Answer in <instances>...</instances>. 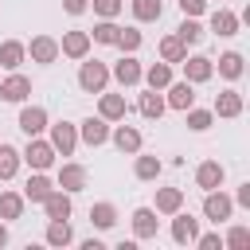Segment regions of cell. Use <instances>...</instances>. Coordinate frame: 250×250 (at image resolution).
Wrapping results in <instances>:
<instances>
[{
  "label": "cell",
  "mask_w": 250,
  "mask_h": 250,
  "mask_svg": "<svg viewBox=\"0 0 250 250\" xmlns=\"http://www.w3.org/2000/svg\"><path fill=\"white\" fill-rule=\"evenodd\" d=\"M109 86V66L102 62V59H82V66H78V90L82 94H102Z\"/></svg>",
  "instance_id": "6da1fadb"
},
{
  "label": "cell",
  "mask_w": 250,
  "mask_h": 250,
  "mask_svg": "<svg viewBox=\"0 0 250 250\" xmlns=\"http://www.w3.org/2000/svg\"><path fill=\"white\" fill-rule=\"evenodd\" d=\"M55 148H51V141H43V137H27V145H23V152H20V160L31 168V172H47L51 164H55Z\"/></svg>",
  "instance_id": "7a4b0ae2"
},
{
  "label": "cell",
  "mask_w": 250,
  "mask_h": 250,
  "mask_svg": "<svg viewBox=\"0 0 250 250\" xmlns=\"http://www.w3.org/2000/svg\"><path fill=\"white\" fill-rule=\"evenodd\" d=\"M230 215H234V199H230L223 188L203 191V219H207V223H215V227H219V223H227Z\"/></svg>",
  "instance_id": "3957f363"
},
{
  "label": "cell",
  "mask_w": 250,
  "mask_h": 250,
  "mask_svg": "<svg viewBox=\"0 0 250 250\" xmlns=\"http://www.w3.org/2000/svg\"><path fill=\"white\" fill-rule=\"evenodd\" d=\"M47 133H51L47 141H51V148L59 156H74V148H78V125L74 121H51Z\"/></svg>",
  "instance_id": "277c9868"
},
{
  "label": "cell",
  "mask_w": 250,
  "mask_h": 250,
  "mask_svg": "<svg viewBox=\"0 0 250 250\" xmlns=\"http://www.w3.org/2000/svg\"><path fill=\"white\" fill-rule=\"evenodd\" d=\"M86 184H90V172H86V164H78V160H62V164H59L55 188H62V191L78 195V191H82Z\"/></svg>",
  "instance_id": "5b68a950"
},
{
  "label": "cell",
  "mask_w": 250,
  "mask_h": 250,
  "mask_svg": "<svg viewBox=\"0 0 250 250\" xmlns=\"http://www.w3.org/2000/svg\"><path fill=\"white\" fill-rule=\"evenodd\" d=\"M23 47H27V59L39 62V66L59 62V39L55 35H31V43H23Z\"/></svg>",
  "instance_id": "8992f818"
},
{
  "label": "cell",
  "mask_w": 250,
  "mask_h": 250,
  "mask_svg": "<svg viewBox=\"0 0 250 250\" xmlns=\"http://www.w3.org/2000/svg\"><path fill=\"white\" fill-rule=\"evenodd\" d=\"M27 98H31V78L20 74V70H8V78L0 82V102L20 105V102H27Z\"/></svg>",
  "instance_id": "52a82bcc"
},
{
  "label": "cell",
  "mask_w": 250,
  "mask_h": 250,
  "mask_svg": "<svg viewBox=\"0 0 250 250\" xmlns=\"http://www.w3.org/2000/svg\"><path fill=\"white\" fill-rule=\"evenodd\" d=\"M27 137H43L47 133V125H51V113L43 109V105H23L20 102V121H16Z\"/></svg>",
  "instance_id": "ba28073f"
},
{
  "label": "cell",
  "mask_w": 250,
  "mask_h": 250,
  "mask_svg": "<svg viewBox=\"0 0 250 250\" xmlns=\"http://www.w3.org/2000/svg\"><path fill=\"white\" fill-rule=\"evenodd\" d=\"M109 141H113V148H117V152H125V156L141 152V145H145L141 129H137V125H125V121H117V125L109 129Z\"/></svg>",
  "instance_id": "9c48e42d"
},
{
  "label": "cell",
  "mask_w": 250,
  "mask_h": 250,
  "mask_svg": "<svg viewBox=\"0 0 250 250\" xmlns=\"http://www.w3.org/2000/svg\"><path fill=\"white\" fill-rule=\"evenodd\" d=\"M90 47H94L90 31H62V39H59V55H66V59H74V62H82V59L90 55Z\"/></svg>",
  "instance_id": "30bf717a"
},
{
  "label": "cell",
  "mask_w": 250,
  "mask_h": 250,
  "mask_svg": "<svg viewBox=\"0 0 250 250\" xmlns=\"http://www.w3.org/2000/svg\"><path fill=\"white\" fill-rule=\"evenodd\" d=\"M184 78L191 82V86H199V82H211L215 78V59H207V55H184Z\"/></svg>",
  "instance_id": "8fae6325"
},
{
  "label": "cell",
  "mask_w": 250,
  "mask_h": 250,
  "mask_svg": "<svg viewBox=\"0 0 250 250\" xmlns=\"http://www.w3.org/2000/svg\"><path fill=\"white\" fill-rule=\"evenodd\" d=\"M78 141L82 145H90V148H102L105 141H109V121L98 113V117H86V121H78Z\"/></svg>",
  "instance_id": "7c38bea8"
},
{
  "label": "cell",
  "mask_w": 250,
  "mask_h": 250,
  "mask_svg": "<svg viewBox=\"0 0 250 250\" xmlns=\"http://www.w3.org/2000/svg\"><path fill=\"white\" fill-rule=\"evenodd\" d=\"M168 219H172V242H176V246H191L195 234H199V219L188 215L184 207H180L176 215H168Z\"/></svg>",
  "instance_id": "4fadbf2b"
},
{
  "label": "cell",
  "mask_w": 250,
  "mask_h": 250,
  "mask_svg": "<svg viewBox=\"0 0 250 250\" xmlns=\"http://www.w3.org/2000/svg\"><path fill=\"white\" fill-rule=\"evenodd\" d=\"M129 223H133V238H137V242H148V238H156V230H160V215H156L152 207H137Z\"/></svg>",
  "instance_id": "5bb4252c"
},
{
  "label": "cell",
  "mask_w": 250,
  "mask_h": 250,
  "mask_svg": "<svg viewBox=\"0 0 250 250\" xmlns=\"http://www.w3.org/2000/svg\"><path fill=\"white\" fill-rule=\"evenodd\" d=\"M141 74H145V66H141L137 55H121L113 62V70H109V78H117L121 86H141Z\"/></svg>",
  "instance_id": "9a60e30c"
},
{
  "label": "cell",
  "mask_w": 250,
  "mask_h": 250,
  "mask_svg": "<svg viewBox=\"0 0 250 250\" xmlns=\"http://www.w3.org/2000/svg\"><path fill=\"white\" fill-rule=\"evenodd\" d=\"M164 90H168V94H164V105H168V109H180V113H184L188 105H195V86H191L188 78H184V82L172 78Z\"/></svg>",
  "instance_id": "2e32d148"
},
{
  "label": "cell",
  "mask_w": 250,
  "mask_h": 250,
  "mask_svg": "<svg viewBox=\"0 0 250 250\" xmlns=\"http://www.w3.org/2000/svg\"><path fill=\"white\" fill-rule=\"evenodd\" d=\"M160 172H164V160H160L156 152H133V176H137L141 184L160 180Z\"/></svg>",
  "instance_id": "e0dca14e"
},
{
  "label": "cell",
  "mask_w": 250,
  "mask_h": 250,
  "mask_svg": "<svg viewBox=\"0 0 250 250\" xmlns=\"http://www.w3.org/2000/svg\"><path fill=\"white\" fill-rule=\"evenodd\" d=\"M242 109H246V102H242L238 90H219L215 102H211V113L215 117H242Z\"/></svg>",
  "instance_id": "ac0fdd59"
},
{
  "label": "cell",
  "mask_w": 250,
  "mask_h": 250,
  "mask_svg": "<svg viewBox=\"0 0 250 250\" xmlns=\"http://www.w3.org/2000/svg\"><path fill=\"white\" fill-rule=\"evenodd\" d=\"M98 113L113 125V121H125L129 117V102H125V94H98Z\"/></svg>",
  "instance_id": "d6986e66"
},
{
  "label": "cell",
  "mask_w": 250,
  "mask_h": 250,
  "mask_svg": "<svg viewBox=\"0 0 250 250\" xmlns=\"http://www.w3.org/2000/svg\"><path fill=\"white\" fill-rule=\"evenodd\" d=\"M39 207H43V215H47V219H70V211H74V195H70V191H62V188H55Z\"/></svg>",
  "instance_id": "ffe728a7"
},
{
  "label": "cell",
  "mask_w": 250,
  "mask_h": 250,
  "mask_svg": "<svg viewBox=\"0 0 250 250\" xmlns=\"http://www.w3.org/2000/svg\"><path fill=\"white\" fill-rule=\"evenodd\" d=\"M223 180H227V168H223L219 160H203V164L195 168V188H203V191L223 188Z\"/></svg>",
  "instance_id": "44dd1931"
},
{
  "label": "cell",
  "mask_w": 250,
  "mask_h": 250,
  "mask_svg": "<svg viewBox=\"0 0 250 250\" xmlns=\"http://www.w3.org/2000/svg\"><path fill=\"white\" fill-rule=\"evenodd\" d=\"M51 191H55V180H51L47 172H31L27 184H23V199H27V203H43Z\"/></svg>",
  "instance_id": "7402d4cb"
},
{
  "label": "cell",
  "mask_w": 250,
  "mask_h": 250,
  "mask_svg": "<svg viewBox=\"0 0 250 250\" xmlns=\"http://www.w3.org/2000/svg\"><path fill=\"white\" fill-rule=\"evenodd\" d=\"M43 242H47V246H70V242H74V227H70V219H47Z\"/></svg>",
  "instance_id": "603a6c76"
},
{
  "label": "cell",
  "mask_w": 250,
  "mask_h": 250,
  "mask_svg": "<svg viewBox=\"0 0 250 250\" xmlns=\"http://www.w3.org/2000/svg\"><path fill=\"white\" fill-rule=\"evenodd\" d=\"M238 27H242V20H238L230 8H219V12H211V31H215L219 39H230V35H238Z\"/></svg>",
  "instance_id": "cb8c5ba5"
},
{
  "label": "cell",
  "mask_w": 250,
  "mask_h": 250,
  "mask_svg": "<svg viewBox=\"0 0 250 250\" xmlns=\"http://www.w3.org/2000/svg\"><path fill=\"white\" fill-rule=\"evenodd\" d=\"M137 109H141L145 121H160L168 105H164V94H160V90H145V94L137 98Z\"/></svg>",
  "instance_id": "d4e9b609"
},
{
  "label": "cell",
  "mask_w": 250,
  "mask_h": 250,
  "mask_svg": "<svg viewBox=\"0 0 250 250\" xmlns=\"http://www.w3.org/2000/svg\"><path fill=\"white\" fill-rule=\"evenodd\" d=\"M180 207H184V188H156V203H152L156 215H176Z\"/></svg>",
  "instance_id": "484cf974"
},
{
  "label": "cell",
  "mask_w": 250,
  "mask_h": 250,
  "mask_svg": "<svg viewBox=\"0 0 250 250\" xmlns=\"http://www.w3.org/2000/svg\"><path fill=\"white\" fill-rule=\"evenodd\" d=\"M23 62H27V47L20 39H4L0 43V66L4 70H20Z\"/></svg>",
  "instance_id": "4316f807"
},
{
  "label": "cell",
  "mask_w": 250,
  "mask_h": 250,
  "mask_svg": "<svg viewBox=\"0 0 250 250\" xmlns=\"http://www.w3.org/2000/svg\"><path fill=\"white\" fill-rule=\"evenodd\" d=\"M215 70H219V78L238 82V78H242V70H246V62H242V55H238V51H223V55H219V62H215Z\"/></svg>",
  "instance_id": "83f0119b"
},
{
  "label": "cell",
  "mask_w": 250,
  "mask_h": 250,
  "mask_svg": "<svg viewBox=\"0 0 250 250\" xmlns=\"http://www.w3.org/2000/svg\"><path fill=\"white\" fill-rule=\"evenodd\" d=\"M141 82H148V90H164L168 82H172V62H152V66H145V74H141Z\"/></svg>",
  "instance_id": "f1b7e54d"
},
{
  "label": "cell",
  "mask_w": 250,
  "mask_h": 250,
  "mask_svg": "<svg viewBox=\"0 0 250 250\" xmlns=\"http://www.w3.org/2000/svg\"><path fill=\"white\" fill-rule=\"evenodd\" d=\"M90 223H94L98 230H113V227H117V207H113L109 199L94 203V207H90Z\"/></svg>",
  "instance_id": "f546056e"
},
{
  "label": "cell",
  "mask_w": 250,
  "mask_h": 250,
  "mask_svg": "<svg viewBox=\"0 0 250 250\" xmlns=\"http://www.w3.org/2000/svg\"><path fill=\"white\" fill-rule=\"evenodd\" d=\"M129 8H133V20L137 23H156L164 16V4L160 0H129Z\"/></svg>",
  "instance_id": "4dcf8cb0"
},
{
  "label": "cell",
  "mask_w": 250,
  "mask_h": 250,
  "mask_svg": "<svg viewBox=\"0 0 250 250\" xmlns=\"http://www.w3.org/2000/svg\"><path fill=\"white\" fill-rule=\"evenodd\" d=\"M23 191H0V219L4 223H12V219H20L23 215Z\"/></svg>",
  "instance_id": "1f68e13d"
},
{
  "label": "cell",
  "mask_w": 250,
  "mask_h": 250,
  "mask_svg": "<svg viewBox=\"0 0 250 250\" xmlns=\"http://www.w3.org/2000/svg\"><path fill=\"white\" fill-rule=\"evenodd\" d=\"M156 51H160V59L164 62H184V55H188V47L180 43V35L172 31V35H164L160 43H156Z\"/></svg>",
  "instance_id": "d6a6232c"
},
{
  "label": "cell",
  "mask_w": 250,
  "mask_h": 250,
  "mask_svg": "<svg viewBox=\"0 0 250 250\" xmlns=\"http://www.w3.org/2000/svg\"><path fill=\"white\" fill-rule=\"evenodd\" d=\"M20 164H23V160H20V148L0 141V180H12V176L20 172Z\"/></svg>",
  "instance_id": "836d02e7"
},
{
  "label": "cell",
  "mask_w": 250,
  "mask_h": 250,
  "mask_svg": "<svg viewBox=\"0 0 250 250\" xmlns=\"http://www.w3.org/2000/svg\"><path fill=\"white\" fill-rule=\"evenodd\" d=\"M184 121H188L191 133H207V129L215 125V113H211V109H195V105H188V109H184Z\"/></svg>",
  "instance_id": "e575fe53"
},
{
  "label": "cell",
  "mask_w": 250,
  "mask_h": 250,
  "mask_svg": "<svg viewBox=\"0 0 250 250\" xmlns=\"http://www.w3.org/2000/svg\"><path fill=\"white\" fill-rule=\"evenodd\" d=\"M117 35H121V27H117L113 20H102V23H94V31H90V39L102 43V47H117Z\"/></svg>",
  "instance_id": "d590c367"
},
{
  "label": "cell",
  "mask_w": 250,
  "mask_h": 250,
  "mask_svg": "<svg viewBox=\"0 0 250 250\" xmlns=\"http://www.w3.org/2000/svg\"><path fill=\"white\" fill-rule=\"evenodd\" d=\"M176 35H180V43H184V47L199 43V39H203V23H199V16H184V23L176 27Z\"/></svg>",
  "instance_id": "8d00e7d4"
},
{
  "label": "cell",
  "mask_w": 250,
  "mask_h": 250,
  "mask_svg": "<svg viewBox=\"0 0 250 250\" xmlns=\"http://www.w3.org/2000/svg\"><path fill=\"white\" fill-rule=\"evenodd\" d=\"M141 43H145V35H141L137 27H121V35H117V51H121V55H137Z\"/></svg>",
  "instance_id": "74e56055"
},
{
  "label": "cell",
  "mask_w": 250,
  "mask_h": 250,
  "mask_svg": "<svg viewBox=\"0 0 250 250\" xmlns=\"http://www.w3.org/2000/svg\"><path fill=\"white\" fill-rule=\"evenodd\" d=\"M223 246H230V250H242V246H250V227H242V223H234V227L227 230V238H223Z\"/></svg>",
  "instance_id": "f35d334b"
},
{
  "label": "cell",
  "mask_w": 250,
  "mask_h": 250,
  "mask_svg": "<svg viewBox=\"0 0 250 250\" xmlns=\"http://www.w3.org/2000/svg\"><path fill=\"white\" fill-rule=\"evenodd\" d=\"M90 8H94V16H102V20H117L121 8H125V0H90Z\"/></svg>",
  "instance_id": "ab89813d"
},
{
  "label": "cell",
  "mask_w": 250,
  "mask_h": 250,
  "mask_svg": "<svg viewBox=\"0 0 250 250\" xmlns=\"http://www.w3.org/2000/svg\"><path fill=\"white\" fill-rule=\"evenodd\" d=\"M191 246H199V250H223V238H219V230H211V234H195Z\"/></svg>",
  "instance_id": "60d3db41"
},
{
  "label": "cell",
  "mask_w": 250,
  "mask_h": 250,
  "mask_svg": "<svg viewBox=\"0 0 250 250\" xmlns=\"http://www.w3.org/2000/svg\"><path fill=\"white\" fill-rule=\"evenodd\" d=\"M176 4H180L184 16H203L207 12V0H176Z\"/></svg>",
  "instance_id": "b9f144b4"
},
{
  "label": "cell",
  "mask_w": 250,
  "mask_h": 250,
  "mask_svg": "<svg viewBox=\"0 0 250 250\" xmlns=\"http://www.w3.org/2000/svg\"><path fill=\"white\" fill-rule=\"evenodd\" d=\"M62 12L66 16H82V12H90V0H62Z\"/></svg>",
  "instance_id": "7bdbcfd3"
},
{
  "label": "cell",
  "mask_w": 250,
  "mask_h": 250,
  "mask_svg": "<svg viewBox=\"0 0 250 250\" xmlns=\"http://www.w3.org/2000/svg\"><path fill=\"white\" fill-rule=\"evenodd\" d=\"M230 199H234V207H250V180H246V184H238V191H234Z\"/></svg>",
  "instance_id": "ee69618b"
},
{
  "label": "cell",
  "mask_w": 250,
  "mask_h": 250,
  "mask_svg": "<svg viewBox=\"0 0 250 250\" xmlns=\"http://www.w3.org/2000/svg\"><path fill=\"white\" fill-rule=\"evenodd\" d=\"M0 246H8V223L0 219Z\"/></svg>",
  "instance_id": "f6af8a7d"
}]
</instances>
